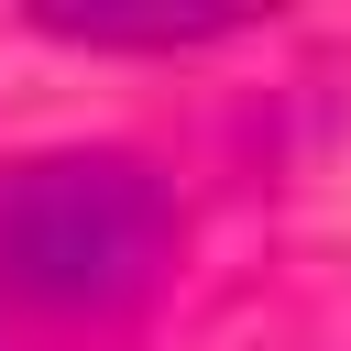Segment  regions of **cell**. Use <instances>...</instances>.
<instances>
[{"mask_svg": "<svg viewBox=\"0 0 351 351\" xmlns=\"http://www.w3.org/2000/svg\"><path fill=\"white\" fill-rule=\"evenodd\" d=\"M186 208L143 154L66 143L0 165V285L66 318H121L176 274Z\"/></svg>", "mask_w": 351, "mask_h": 351, "instance_id": "obj_1", "label": "cell"}, {"mask_svg": "<svg viewBox=\"0 0 351 351\" xmlns=\"http://www.w3.org/2000/svg\"><path fill=\"white\" fill-rule=\"evenodd\" d=\"M33 33H55V44H99V55H121V44L176 55V44H219V33H241V11H33Z\"/></svg>", "mask_w": 351, "mask_h": 351, "instance_id": "obj_2", "label": "cell"}]
</instances>
